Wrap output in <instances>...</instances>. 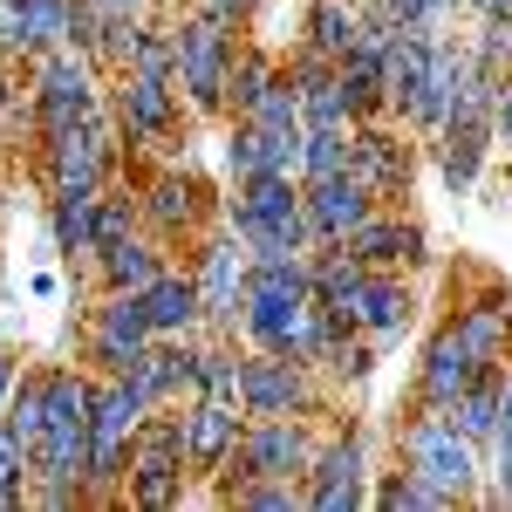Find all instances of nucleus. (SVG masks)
<instances>
[{
	"label": "nucleus",
	"mask_w": 512,
	"mask_h": 512,
	"mask_svg": "<svg viewBox=\"0 0 512 512\" xmlns=\"http://www.w3.org/2000/svg\"><path fill=\"white\" fill-rule=\"evenodd\" d=\"M185 472H192V458H185V417L151 410L144 431L130 437V478H123L130 506H151V512L185 506Z\"/></svg>",
	"instance_id": "0eeeda50"
},
{
	"label": "nucleus",
	"mask_w": 512,
	"mask_h": 512,
	"mask_svg": "<svg viewBox=\"0 0 512 512\" xmlns=\"http://www.w3.org/2000/svg\"><path fill=\"white\" fill-rule=\"evenodd\" d=\"M89 410L96 369H48V431L35 444V506H82L89 499Z\"/></svg>",
	"instance_id": "f257e3e1"
},
{
	"label": "nucleus",
	"mask_w": 512,
	"mask_h": 512,
	"mask_svg": "<svg viewBox=\"0 0 512 512\" xmlns=\"http://www.w3.org/2000/svg\"><path fill=\"white\" fill-rule=\"evenodd\" d=\"M21 21H28V0H0V55H21Z\"/></svg>",
	"instance_id": "37998d69"
},
{
	"label": "nucleus",
	"mask_w": 512,
	"mask_h": 512,
	"mask_svg": "<svg viewBox=\"0 0 512 512\" xmlns=\"http://www.w3.org/2000/svg\"><path fill=\"white\" fill-rule=\"evenodd\" d=\"M7 117H14V89H7V69H0V137H7Z\"/></svg>",
	"instance_id": "09e8293b"
},
{
	"label": "nucleus",
	"mask_w": 512,
	"mask_h": 512,
	"mask_svg": "<svg viewBox=\"0 0 512 512\" xmlns=\"http://www.w3.org/2000/svg\"><path fill=\"white\" fill-rule=\"evenodd\" d=\"M499 390H506V362H492V369H478L472 383L458 390V403L444 410V417H451L458 431L472 437L478 451H485V444H492V431H499Z\"/></svg>",
	"instance_id": "cd10ccee"
},
{
	"label": "nucleus",
	"mask_w": 512,
	"mask_h": 512,
	"mask_svg": "<svg viewBox=\"0 0 512 512\" xmlns=\"http://www.w3.org/2000/svg\"><path fill=\"white\" fill-rule=\"evenodd\" d=\"M0 417H7V431L21 437V444H28V458H35L41 431H48V369H35V376H21Z\"/></svg>",
	"instance_id": "7c9ffc66"
},
{
	"label": "nucleus",
	"mask_w": 512,
	"mask_h": 512,
	"mask_svg": "<svg viewBox=\"0 0 512 512\" xmlns=\"http://www.w3.org/2000/svg\"><path fill=\"white\" fill-rule=\"evenodd\" d=\"M478 21H512V0H472Z\"/></svg>",
	"instance_id": "de8ad7c7"
},
{
	"label": "nucleus",
	"mask_w": 512,
	"mask_h": 512,
	"mask_svg": "<svg viewBox=\"0 0 512 512\" xmlns=\"http://www.w3.org/2000/svg\"><path fill=\"white\" fill-rule=\"evenodd\" d=\"M492 144L512 151V76L499 82V103H492Z\"/></svg>",
	"instance_id": "c03bdc74"
},
{
	"label": "nucleus",
	"mask_w": 512,
	"mask_h": 512,
	"mask_svg": "<svg viewBox=\"0 0 512 512\" xmlns=\"http://www.w3.org/2000/svg\"><path fill=\"white\" fill-rule=\"evenodd\" d=\"M396 451H403V472H417L424 485H437L451 506H465L478 492V444L444 410H417L403 431H396Z\"/></svg>",
	"instance_id": "7ed1b4c3"
},
{
	"label": "nucleus",
	"mask_w": 512,
	"mask_h": 512,
	"mask_svg": "<svg viewBox=\"0 0 512 512\" xmlns=\"http://www.w3.org/2000/svg\"><path fill=\"white\" fill-rule=\"evenodd\" d=\"M137 212H144V233L164 239V246H178V239L198 233V219H205V185H198L192 171H158L144 192H137Z\"/></svg>",
	"instance_id": "f3484780"
},
{
	"label": "nucleus",
	"mask_w": 512,
	"mask_h": 512,
	"mask_svg": "<svg viewBox=\"0 0 512 512\" xmlns=\"http://www.w3.org/2000/svg\"><path fill=\"white\" fill-rule=\"evenodd\" d=\"M362 21H369V7H362V0H308L301 48H315V55H328V62H342L355 41H362Z\"/></svg>",
	"instance_id": "bb28decb"
},
{
	"label": "nucleus",
	"mask_w": 512,
	"mask_h": 512,
	"mask_svg": "<svg viewBox=\"0 0 512 512\" xmlns=\"http://www.w3.org/2000/svg\"><path fill=\"white\" fill-rule=\"evenodd\" d=\"M123 69H137V76H178V35L164 21H144V35H137Z\"/></svg>",
	"instance_id": "58836bf2"
},
{
	"label": "nucleus",
	"mask_w": 512,
	"mask_h": 512,
	"mask_svg": "<svg viewBox=\"0 0 512 512\" xmlns=\"http://www.w3.org/2000/svg\"><path fill=\"white\" fill-rule=\"evenodd\" d=\"M137 301H144V315H151L158 335H192L198 321H205V301H198L192 267H185V274H178V267H164L151 287H137Z\"/></svg>",
	"instance_id": "393cba45"
},
{
	"label": "nucleus",
	"mask_w": 512,
	"mask_h": 512,
	"mask_svg": "<svg viewBox=\"0 0 512 512\" xmlns=\"http://www.w3.org/2000/svg\"><path fill=\"white\" fill-rule=\"evenodd\" d=\"M492 465H499V506H512V362L499 390V431H492Z\"/></svg>",
	"instance_id": "a19ab883"
},
{
	"label": "nucleus",
	"mask_w": 512,
	"mask_h": 512,
	"mask_svg": "<svg viewBox=\"0 0 512 512\" xmlns=\"http://www.w3.org/2000/svg\"><path fill=\"white\" fill-rule=\"evenodd\" d=\"M342 246H349L362 267H410V260H424V233L410 219H390V212H369Z\"/></svg>",
	"instance_id": "b1692460"
},
{
	"label": "nucleus",
	"mask_w": 512,
	"mask_h": 512,
	"mask_svg": "<svg viewBox=\"0 0 512 512\" xmlns=\"http://www.w3.org/2000/svg\"><path fill=\"white\" fill-rule=\"evenodd\" d=\"M192 396H226V403H239V349H198V390Z\"/></svg>",
	"instance_id": "ea45409f"
},
{
	"label": "nucleus",
	"mask_w": 512,
	"mask_h": 512,
	"mask_svg": "<svg viewBox=\"0 0 512 512\" xmlns=\"http://www.w3.org/2000/svg\"><path fill=\"white\" fill-rule=\"evenodd\" d=\"M103 110V89H96V62L82 55V48H55V55H41L35 62V137H62V130H76L82 117H96Z\"/></svg>",
	"instance_id": "1a4fd4ad"
},
{
	"label": "nucleus",
	"mask_w": 512,
	"mask_h": 512,
	"mask_svg": "<svg viewBox=\"0 0 512 512\" xmlns=\"http://www.w3.org/2000/svg\"><path fill=\"white\" fill-rule=\"evenodd\" d=\"M158 274H164V239H151V233H130V239H117V246L96 253L103 294H137V287H151Z\"/></svg>",
	"instance_id": "a878e982"
},
{
	"label": "nucleus",
	"mask_w": 512,
	"mask_h": 512,
	"mask_svg": "<svg viewBox=\"0 0 512 512\" xmlns=\"http://www.w3.org/2000/svg\"><path fill=\"white\" fill-rule=\"evenodd\" d=\"M246 431V410L226 403V396H192L185 403V458H192V472H219L226 465V451L239 444Z\"/></svg>",
	"instance_id": "aec40b11"
},
{
	"label": "nucleus",
	"mask_w": 512,
	"mask_h": 512,
	"mask_svg": "<svg viewBox=\"0 0 512 512\" xmlns=\"http://www.w3.org/2000/svg\"><path fill=\"white\" fill-rule=\"evenodd\" d=\"M376 506H383V512H451V499H444L437 485H424L417 472H383Z\"/></svg>",
	"instance_id": "e433bc0d"
},
{
	"label": "nucleus",
	"mask_w": 512,
	"mask_h": 512,
	"mask_svg": "<svg viewBox=\"0 0 512 512\" xmlns=\"http://www.w3.org/2000/svg\"><path fill=\"white\" fill-rule=\"evenodd\" d=\"M151 403L123 376H96V410H89V499H110L130 478V437L144 431Z\"/></svg>",
	"instance_id": "423d86ee"
},
{
	"label": "nucleus",
	"mask_w": 512,
	"mask_h": 512,
	"mask_svg": "<svg viewBox=\"0 0 512 512\" xmlns=\"http://www.w3.org/2000/svg\"><path fill=\"white\" fill-rule=\"evenodd\" d=\"M246 267H253V253L239 246L233 226L192 246V280H198V301H205V321H212V328H239V301H246Z\"/></svg>",
	"instance_id": "f8f14e48"
},
{
	"label": "nucleus",
	"mask_w": 512,
	"mask_h": 512,
	"mask_svg": "<svg viewBox=\"0 0 512 512\" xmlns=\"http://www.w3.org/2000/svg\"><path fill=\"white\" fill-rule=\"evenodd\" d=\"M294 89H301V130L315 123H355L349 117V96H342V62H328L315 48H294Z\"/></svg>",
	"instance_id": "4be33fe9"
},
{
	"label": "nucleus",
	"mask_w": 512,
	"mask_h": 512,
	"mask_svg": "<svg viewBox=\"0 0 512 512\" xmlns=\"http://www.w3.org/2000/svg\"><path fill=\"white\" fill-rule=\"evenodd\" d=\"M123 383L144 396L151 410H171L178 396H192L198 390V349H192V335H158L151 349L123 369Z\"/></svg>",
	"instance_id": "dca6fc26"
},
{
	"label": "nucleus",
	"mask_w": 512,
	"mask_h": 512,
	"mask_svg": "<svg viewBox=\"0 0 512 512\" xmlns=\"http://www.w3.org/2000/svg\"><path fill=\"white\" fill-rule=\"evenodd\" d=\"M226 164H233V178H260V171H294L301 178V137H280V130H260V123L233 117Z\"/></svg>",
	"instance_id": "5701e85b"
},
{
	"label": "nucleus",
	"mask_w": 512,
	"mask_h": 512,
	"mask_svg": "<svg viewBox=\"0 0 512 512\" xmlns=\"http://www.w3.org/2000/svg\"><path fill=\"white\" fill-rule=\"evenodd\" d=\"M253 7H260V0H198V14H212V21H226V28H239Z\"/></svg>",
	"instance_id": "a18cd8bd"
},
{
	"label": "nucleus",
	"mask_w": 512,
	"mask_h": 512,
	"mask_svg": "<svg viewBox=\"0 0 512 512\" xmlns=\"http://www.w3.org/2000/svg\"><path fill=\"white\" fill-rule=\"evenodd\" d=\"M117 151H123L117 117L96 110L76 130H62V137L41 144V178H48V192H103L110 171H117Z\"/></svg>",
	"instance_id": "6e6552de"
},
{
	"label": "nucleus",
	"mask_w": 512,
	"mask_h": 512,
	"mask_svg": "<svg viewBox=\"0 0 512 512\" xmlns=\"http://www.w3.org/2000/svg\"><path fill=\"white\" fill-rule=\"evenodd\" d=\"M301 198H308V226H315V246H342V239L369 219V212H383L376 192L355 178V171H328V178H301Z\"/></svg>",
	"instance_id": "2eb2a0df"
},
{
	"label": "nucleus",
	"mask_w": 512,
	"mask_h": 512,
	"mask_svg": "<svg viewBox=\"0 0 512 512\" xmlns=\"http://www.w3.org/2000/svg\"><path fill=\"white\" fill-rule=\"evenodd\" d=\"M410 315H417V301H410V287L390 274V267H369V280H362V294H355L349 321L376 342V349H390L396 335L410 328Z\"/></svg>",
	"instance_id": "412c9836"
},
{
	"label": "nucleus",
	"mask_w": 512,
	"mask_h": 512,
	"mask_svg": "<svg viewBox=\"0 0 512 512\" xmlns=\"http://www.w3.org/2000/svg\"><path fill=\"white\" fill-rule=\"evenodd\" d=\"M14 383H21V362L0 349V410H7V396H14Z\"/></svg>",
	"instance_id": "49530a36"
},
{
	"label": "nucleus",
	"mask_w": 512,
	"mask_h": 512,
	"mask_svg": "<svg viewBox=\"0 0 512 512\" xmlns=\"http://www.w3.org/2000/svg\"><path fill=\"white\" fill-rule=\"evenodd\" d=\"M349 158H355V123H315V130H301V178L349 171Z\"/></svg>",
	"instance_id": "2f4dec72"
},
{
	"label": "nucleus",
	"mask_w": 512,
	"mask_h": 512,
	"mask_svg": "<svg viewBox=\"0 0 512 512\" xmlns=\"http://www.w3.org/2000/svg\"><path fill=\"white\" fill-rule=\"evenodd\" d=\"M362 7L390 14L396 28H444V14H451V0H362Z\"/></svg>",
	"instance_id": "79ce46f5"
},
{
	"label": "nucleus",
	"mask_w": 512,
	"mask_h": 512,
	"mask_svg": "<svg viewBox=\"0 0 512 512\" xmlns=\"http://www.w3.org/2000/svg\"><path fill=\"white\" fill-rule=\"evenodd\" d=\"M451 328L465 335V349H472L478 362H506V349H512V301L506 294H485L478 308H458Z\"/></svg>",
	"instance_id": "c756f323"
},
{
	"label": "nucleus",
	"mask_w": 512,
	"mask_h": 512,
	"mask_svg": "<svg viewBox=\"0 0 512 512\" xmlns=\"http://www.w3.org/2000/svg\"><path fill=\"white\" fill-rule=\"evenodd\" d=\"M239 410H246V417H321L308 362L267 355V349L239 355Z\"/></svg>",
	"instance_id": "9d476101"
},
{
	"label": "nucleus",
	"mask_w": 512,
	"mask_h": 512,
	"mask_svg": "<svg viewBox=\"0 0 512 512\" xmlns=\"http://www.w3.org/2000/svg\"><path fill=\"white\" fill-rule=\"evenodd\" d=\"M28 485H35V458H28V444L7 431V417H0V512L21 506Z\"/></svg>",
	"instance_id": "4c0bfd02"
},
{
	"label": "nucleus",
	"mask_w": 512,
	"mask_h": 512,
	"mask_svg": "<svg viewBox=\"0 0 512 512\" xmlns=\"http://www.w3.org/2000/svg\"><path fill=\"white\" fill-rule=\"evenodd\" d=\"M96 198H103V192H55V198H48L55 253H69V260H96Z\"/></svg>",
	"instance_id": "c85d7f7f"
},
{
	"label": "nucleus",
	"mask_w": 512,
	"mask_h": 512,
	"mask_svg": "<svg viewBox=\"0 0 512 512\" xmlns=\"http://www.w3.org/2000/svg\"><path fill=\"white\" fill-rule=\"evenodd\" d=\"M315 451L321 444L308 431V417H246L239 444L226 451V465H219V492H233L246 478H308Z\"/></svg>",
	"instance_id": "39448f33"
},
{
	"label": "nucleus",
	"mask_w": 512,
	"mask_h": 512,
	"mask_svg": "<svg viewBox=\"0 0 512 512\" xmlns=\"http://www.w3.org/2000/svg\"><path fill=\"white\" fill-rule=\"evenodd\" d=\"M226 226L253 260H294L315 253V226H308V198L294 171H260V178H233L226 198Z\"/></svg>",
	"instance_id": "f03ea898"
},
{
	"label": "nucleus",
	"mask_w": 512,
	"mask_h": 512,
	"mask_svg": "<svg viewBox=\"0 0 512 512\" xmlns=\"http://www.w3.org/2000/svg\"><path fill=\"white\" fill-rule=\"evenodd\" d=\"M151 342H158V328L144 315V301H137V294H103V308L82 328V362H89L96 376H123Z\"/></svg>",
	"instance_id": "9b49d317"
},
{
	"label": "nucleus",
	"mask_w": 512,
	"mask_h": 512,
	"mask_svg": "<svg viewBox=\"0 0 512 512\" xmlns=\"http://www.w3.org/2000/svg\"><path fill=\"white\" fill-rule=\"evenodd\" d=\"M280 76V62L267 55V48H253V41H239L233 55V82H226V117H246L253 103H260V89Z\"/></svg>",
	"instance_id": "473e14b6"
},
{
	"label": "nucleus",
	"mask_w": 512,
	"mask_h": 512,
	"mask_svg": "<svg viewBox=\"0 0 512 512\" xmlns=\"http://www.w3.org/2000/svg\"><path fill=\"white\" fill-rule=\"evenodd\" d=\"M226 506H239V512H294V506H308V492H301V478H246V485L226 492Z\"/></svg>",
	"instance_id": "c9c22d12"
},
{
	"label": "nucleus",
	"mask_w": 512,
	"mask_h": 512,
	"mask_svg": "<svg viewBox=\"0 0 512 512\" xmlns=\"http://www.w3.org/2000/svg\"><path fill=\"white\" fill-rule=\"evenodd\" d=\"M158 7H185V0H158Z\"/></svg>",
	"instance_id": "8fccbe9b"
},
{
	"label": "nucleus",
	"mask_w": 512,
	"mask_h": 512,
	"mask_svg": "<svg viewBox=\"0 0 512 512\" xmlns=\"http://www.w3.org/2000/svg\"><path fill=\"white\" fill-rule=\"evenodd\" d=\"M301 492H308V506L315 512H355L369 506L376 492H369V444L355 431L328 437L315 451V465H308V478H301Z\"/></svg>",
	"instance_id": "ddd939ff"
},
{
	"label": "nucleus",
	"mask_w": 512,
	"mask_h": 512,
	"mask_svg": "<svg viewBox=\"0 0 512 512\" xmlns=\"http://www.w3.org/2000/svg\"><path fill=\"white\" fill-rule=\"evenodd\" d=\"M478 369H492V362H478V355L465 349V335L444 321L431 342H424V362H417V403H424V410H451L458 390L472 383Z\"/></svg>",
	"instance_id": "a211bd4d"
},
{
	"label": "nucleus",
	"mask_w": 512,
	"mask_h": 512,
	"mask_svg": "<svg viewBox=\"0 0 512 512\" xmlns=\"http://www.w3.org/2000/svg\"><path fill=\"white\" fill-rule=\"evenodd\" d=\"M55 48H69V0H28V21H21V55L41 62V55H55Z\"/></svg>",
	"instance_id": "72a5a7b5"
},
{
	"label": "nucleus",
	"mask_w": 512,
	"mask_h": 512,
	"mask_svg": "<svg viewBox=\"0 0 512 512\" xmlns=\"http://www.w3.org/2000/svg\"><path fill=\"white\" fill-rule=\"evenodd\" d=\"M171 35H178V96H185V110L198 117H219L226 110V82H233V55H239V35L226 21H212V14H185V21H171Z\"/></svg>",
	"instance_id": "20e7f679"
},
{
	"label": "nucleus",
	"mask_w": 512,
	"mask_h": 512,
	"mask_svg": "<svg viewBox=\"0 0 512 512\" xmlns=\"http://www.w3.org/2000/svg\"><path fill=\"white\" fill-rule=\"evenodd\" d=\"M246 123L280 130V137H301V89H294V69H280V76L260 89V103L246 110Z\"/></svg>",
	"instance_id": "f704fd0d"
},
{
	"label": "nucleus",
	"mask_w": 512,
	"mask_h": 512,
	"mask_svg": "<svg viewBox=\"0 0 512 512\" xmlns=\"http://www.w3.org/2000/svg\"><path fill=\"white\" fill-rule=\"evenodd\" d=\"M117 130L123 144H164L178 123H185V96H178V82L171 76H137V69H123L117 82Z\"/></svg>",
	"instance_id": "4468645a"
},
{
	"label": "nucleus",
	"mask_w": 512,
	"mask_h": 512,
	"mask_svg": "<svg viewBox=\"0 0 512 512\" xmlns=\"http://www.w3.org/2000/svg\"><path fill=\"white\" fill-rule=\"evenodd\" d=\"M349 171L376 192V205H390V198H410V144L403 137H390L383 130V117L376 123H355V158H349Z\"/></svg>",
	"instance_id": "6ab92c4d"
}]
</instances>
